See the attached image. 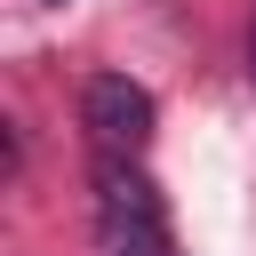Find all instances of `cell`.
Wrapping results in <instances>:
<instances>
[{"instance_id": "6da1fadb", "label": "cell", "mask_w": 256, "mask_h": 256, "mask_svg": "<svg viewBox=\"0 0 256 256\" xmlns=\"http://www.w3.org/2000/svg\"><path fill=\"white\" fill-rule=\"evenodd\" d=\"M152 120H160V104H152V88L128 80V72H96V80L80 88V128H88V152H96V160H136V152L152 144Z\"/></svg>"}, {"instance_id": "7a4b0ae2", "label": "cell", "mask_w": 256, "mask_h": 256, "mask_svg": "<svg viewBox=\"0 0 256 256\" xmlns=\"http://www.w3.org/2000/svg\"><path fill=\"white\" fill-rule=\"evenodd\" d=\"M96 232L120 248V240H160L168 232V208L152 192V176L136 160H96Z\"/></svg>"}, {"instance_id": "3957f363", "label": "cell", "mask_w": 256, "mask_h": 256, "mask_svg": "<svg viewBox=\"0 0 256 256\" xmlns=\"http://www.w3.org/2000/svg\"><path fill=\"white\" fill-rule=\"evenodd\" d=\"M112 256H176V248H168V232H160V240H120Z\"/></svg>"}, {"instance_id": "277c9868", "label": "cell", "mask_w": 256, "mask_h": 256, "mask_svg": "<svg viewBox=\"0 0 256 256\" xmlns=\"http://www.w3.org/2000/svg\"><path fill=\"white\" fill-rule=\"evenodd\" d=\"M248 64H256V40H248Z\"/></svg>"}, {"instance_id": "5b68a950", "label": "cell", "mask_w": 256, "mask_h": 256, "mask_svg": "<svg viewBox=\"0 0 256 256\" xmlns=\"http://www.w3.org/2000/svg\"><path fill=\"white\" fill-rule=\"evenodd\" d=\"M48 8H64V0H48Z\"/></svg>"}]
</instances>
